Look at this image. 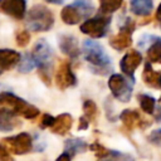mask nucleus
<instances>
[{"label":"nucleus","mask_w":161,"mask_h":161,"mask_svg":"<svg viewBox=\"0 0 161 161\" xmlns=\"http://www.w3.org/2000/svg\"><path fill=\"white\" fill-rule=\"evenodd\" d=\"M82 52L84 54V59L89 64V69L93 73L98 75H107L111 73L112 62L99 43L87 39L83 42Z\"/></svg>","instance_id":"nucleus-1"},{"label":"nucleus","mask_w":161,"mask_h":161,"mask_svg":"<svg viewBox=\"0 0 161 161\" xmlns=\"http://www.w3.org/2000/svg\"><path fill=\"white\" fill-rule=\"evenodd\" d=\"M0 111L33 119L39 114V109L10 92H0Z\"/></svg>","instance_id":"nucleus-2"},{"label":"nucleus","mask_w":161,"mask_h":161,"mask_svg":"<svg viewBox=\"0 0 161 161\" xmlns=\"http://www.w3.org/2000/svg\"><path fill=\"white\" fill-rule=\"evenodd\" d=\"M26 23L31 31H48L54 25V15L44 5H34L28 11Z\"/></svg>","instance_id":"nucleus-3"},{"label":"nucleus","mask_w":161,"mask_h":161,"mask_svg":"<svg viewBox=\"0 0 161 161\" xmlns=\"http://www.w3.org/2000/svg\"><path fill=\"white\" fill-rule=\"evenodd\" d=\"M132 84H133V79L121 74H112L108 79V88L112 96L123 103L131 99L132 89H133Z\"/></svg>","instance_id":"nucleus-4"},{"label":"nucleus","mask_w":161,"mask_h":161,"mask_svg":"<svg viewBox=\"0 0 161 161\" xmlns=\"http://www.w3.org/2000/svg\"><path fill=\"white\" fill-rule=\"evenodd\" d=\"M111 15L107 14H102L99 16H94L91 19H87L84 23L80 24L79 30L87 35H89L91 38H103L106 36V34L109 30V25H111Z\"/></svg>","instance_id":"nucleus-5"},{"label":"nucleus","mask_w":161,"mask_h":161,"mask_svg":"<svg viewBox=\"0 0 161 161\" xmlns=\"http://www.w3.org/2000/svg\"><path fill=\"white\" fill-rule=\"evenodd\" d=\"M136 29V24L132 19H126V21L119 28V31L109 38V45L116 50H123L132 44V33Z\"/></svg>","instance_id":"nucleus-6"},{"label":"nucleus","mask_w":161,"mask_h":161,"mask_svg":"<svg viewBox=\"0 0 161 161\" xmlns=\"http://www.w3.org/2000/svg\"><path fill=\"white\" fill-rule=\"evenodd\" d=\"M3 142L6 143L8 148L14 155H24V153L30 152L33 148V138L26 132H21L15 136L5 137Z\"/></svg>","instance_id":"nucleus-7"},{"label":"nucleus","mask_w":161,"mask_h":161,"mask_svg":"<svg viewBox=\"0 0 161 161\" xmlns=\"http://www.w3.org/2000/svg\"><path fill=\"white\" fill-rule=\"evenodd\" d=\"M31 57L35 62V67L38 68H50L53 52L50 45L45 39H39L31 50Z\"/></svg>","instance_id":"nucleus-8"},{"label":"nucleus","mask_w":161,"mask_h":161,"mask_svg":"<svg viewBox=\"0 0 161 161\" xmlns=\"http://www.w3.org/2000/svg\"><path fill=\"white\" fill-rule=\"evenodd\" d=\"M55 83L59 89H67L77 84V78L68 60H62L55 72Z\"/></svg>","instance_id":"nucleus-9"},{"label":"nucleus","mask_w":161,"mask_h":161,"mask_svg":"<svg viewBox=\"0 0 161 161\" xmlns=\"http://www.w3.org/2000/svg\"><path fill=\"white\" fill-rule=\"evenodd\" d=\"M0 13L14 19H24L26 13V0H0Z\"/></svg>","instance_id":"nucleus-10"},{"label":"nucleus","mask_w":161,"mask_h":161,"mask_svg":"<svg viewBox=\"0 0 161 161\" xmlns=\"http://www.w3.org/2000/svg\"><path fill=\"white\" fill-rule=\"evenodd\" d=\"M142 62V55L140 52L137 50H130L127 52L121 62H119V68L122 70L123 74H126V77L133 79V74H135V70L138 68V65L141 64Z\"/></svg>","instance_id":"nucleus-11"},{"label":"nucleus","mask_w":161,"mask_h":161,"mask_svg":"<svg viewBox=\"0 0 161 161\" xmlns=\"http://www.w3.org/2000/svg\"><path fill=\"white\" fill-rule=\"evenodd\" d=\"M119 118L123 123V126L127 128V130H133L136 127H140V128H145L150 125L148 121L143 119L140 113L135 109H125L121 112L119 114Z\"/></svg>","instance_id":"nucleus-12"},{"label":"nucleus","mask_w":161,"mask_h":161,"mask_svg":"<svg viewBox=\"0 0 161 161\" xmlns=\"http://www.w3.org/2000/svg\"><path fill=\"white\" fill-rule=\"evenodd\" d=\"M58 44H59V49L62 50V53H64L65 55H69L70 58H77L80 54L78 40L73 35H69V34L60 35L58 39Z\"/></svg>","instance_id":"nucleus-13"},{"label":"nucleus","mask_w":161,"mask_h":161,"mask_svg":"<svg viewBox=\"0 0 161 161\" xmlns=\"http://www.w3.org/2000/svg\"><path fill=\"white\" fill-rule=\"evenodd\" d=\"M21 59L20 53L13 49H0V68L3 70H10L19 64Z\"/></svg>","instance_id":"nucleus-14"},{"label":"nucleus","mask_w":161,"mask_h":161,"mask_svg":"<svg viewBox=\"0 0 161 161\" xmlns=\"http://www.w3.org/2000/svg\"><path fill=\"white\" fill-rule=\"evenodd\" d=\"M72 123H73V118L69 113H62L59 116L55 117L53 126L50 127V131L55 135L59 136H64L69 132V130L72 128Z\"/></svg>","instance_id":"nucleus-15"},{"label":"nucleus","mask_w":161,"mask_h":161,"mask_svg":"<svg viewBox=\"0 0 161 161\" xmlns=\"http://www.w3.org/2000/svg\"><path fill=\"white\" fill-rule=\"evenodd\" d=\"M142 80L146 86H148L151 88L161 89V72L160 70H153L150 62H147L143 67Z\"/></svg>","instance_id":"nucleus-16"},{"label":"nucleus","mask_w":161,"mask_h":161,"mask_svg":"<svg viewBox=\"0 0 161 161\" xmlns=\"http://www.w3.org/2000/svg\"><path fill=\"white\" fill-rule=\"evenodd\" d=\"M60 18L62 20L68 24V25H75L78 23H80V20L83 19L79 9L74 5V4H69V5H65L62 11H60Z\"/></svg>","instance_id":"nucleus-17"},{"label":"nucleus","mask_w":161,"mask_h":161,"mask_svg":"<svg viewBox=\"0 0 161 161\" xmlns=\"http://www.w3.org/2000/svg\"><path fill=\"white\" fill-rule=\"evenodd\" d=\"M153 9L152 0H130V10L138 16H147Z\"/></svg>","instance_id":"nucleus-18"},{"label":"nucleus","mask_w":161,"mask_h":161,"mask_svg":"<svg viewBox=\"0 0 161 161\" xmlns=\"http://www.w3.org/2000/svg\"><path fill=\"white\" fill-rule=\"evenodd\" d=\"M18 126H19V121L16 119V116L0 111V131L10 132Z\"/></svg>","instance_id":"nucleus-19"},{"label":"nucleus","mask_w":161,"mask_h":161,"mask_svg":"<svg viewBox=\"0 0 161 161\" xmlns=\"http://www.w3.org/2000/svg\"><path fill=\"white\" fill-rule=\"evenodd\" d=\"M147 59L151 63H160L161 64V39L155 38L147 49Z\"/></svg>","instance_id":"nucleus-20"},{"label":"nucleus","mask_w":161,"mask_h":161,"mask_svg":"<svg viewBox=\"0 0 161 161\" xmlns=\"http://www.w3.org/2000/svg\"><path fill=\"white\" fill-rule=\"evenodd\" d=\"M64 148L69 152H72L73 155L79 153V152H84L88 148V145L86 141L80 140V138H68L64 142Z\"/></svg>","instance_id":"nucleus-21"},{"label":"nucleus","mask_w":161,"mask_h":161,"mask_svg":"<svg viewBox=\"0 0 161 161\" xmlns=\"http://www.w3.org/2000/svg\"><path fill=\"white\" fill-rule=\"evenodd\" d=\"M141 109L147 114H153L156 108V99L150 94H138L137 97Z\"/></svg>","instance_id":"nucleus-22"},{"label":"nucleus","mask_w":161,"mask_h":161,"mask_svg":"<svg viewBox=\"0 0 161 161\" xmlns=\"http://www.w3.org/2000/svg\"><path fill=\"white\" fill-rule=\"evenodd\" d=\"M123 0H99V4H101V13L102 14H111V13H114L116 10H118L122 5Z\"/></svg>","instance_id":"nucleus-23"},{"label":"nucleus","mask_w":161,"mask_h":161,"mask_svg":"<svg viewBox=\"0 0 161 161\" xmlns=\"http://www.w3.org/2000/svg\"><path fill=\"white\" fill-rule=\"evenodd\" d=\"M97 113H98V108L93 101L87 99L83 102V116L88 121H94L97 117Z\"/></svg>","instance_id":"nucleus-24"},{"label":"nucleus","mask_w":161,"mask_h":161,"mask_svg":"<svg viewBox=\"0 0 161 161\" xmlns=\"http://www.w3.org/2000/svg\"><path fill=\"white\" fill-rule=\"evenodd\" d=\"M18 65H19V67H18L19 72H21V73H28V72H30V70L34 69L35 62H34L31 54L26 53V54L21 55V59H20V62H19Z\"/></svg>","instance_id":"nucleus-25"},{"label":"nucleus","mask_w":161,"mask_h":161,"mask_svg":"<svg viewBox=\"0 0 161 161\" xmlns=\"http://www.w3.org/2000/svg\"><path fill=\"white\" fill-rule=\"evenodd\" d=\"M73 4L79 9L83 19L91 16L93 14V11H94V6H93L92 1H89V0H77Z\"/></svg>","instance_id":"nucleus-26"},{"label":"nucleus","mask_w":161,"mask_h":161,"mask_svg":"<svg viewBox=\"0 0 161 161\" xmlns=\"http://www.w3.org/2000/svg\"><path fill=\"white\" fill-rule=\"evenodd\" d=\"M99 161H135V158L130 153H122L118 151H112L108 156L101 158Z\"/></svg>","instance_id":"nucleus-27"},{"label":"nucleus","mask_w":161,"mask_h":161,"mask_svg":"<svg viewBox=\"0 0 161 161\" xmlns=\"http://www.w3.org/2000/svg\"><path fill=\"white\" fill-rule=\"evenodd\" d=\"M89 148H91V150L96 153V156L99 157V158H103V157L108 156V155L112 152L111 150L106 148L104 146H102V145L98 143V142H93V143H91V145H89Z\"/></svg>","instance_id":"nucleus-28"},{"label":"nucleus","mask_w":161,"mask_h":161,"mask_svg":"<svg viewBox=\"0 0 161 161\" xmlns=\"http://www.w3.org/2000/svg\"><path fill=\"white\" fill-rule=\"evenodd\" d=\"M15 42L19 47H25L30 42V33L28 30H18L15 34Z\"/></svg>","instance_id":"nucleus-29"},{"label":"nucleus","mask_w":161,"mask_h":161,"mask_svg":"<svg viewBox=\"0 0 161 161\" xmlns=\"http://www.w3.org/2000/svg\"><path fill=\"white\" fill-rule=\"evenodd\" d=\"M147 140H148V142H150V143H152V145L161 146V128L152 131V132L148 135Z\"/></svg>","instance_id":"nucleus-30"},{"label":"nucleus","mask_w":161,"mask_h":161,"mask_svg":"<svg viewBox=\"0 0 161 161\" xmlns=\"http://www.w3.org/2000/svg\"><path fill=\"white\" fill-rule=\"evenodd\" d=\"M38 75L48 87L50 86V82H52L50 80V68H39Z\"/></svg>","instance_id":"nucleus-31"},{"label":"nucleus","mask_w":161,"mask_h":161,"mask_svg":"<svg viewBox=\"0 0 161 161\" xmlns=\"http://www.w3.org/2000/svg\"><path fill=\"white\" fill-rule=\"evenodd\" d=\"M54 119L55 117H53L52 114H48V113H44L42 116V119H40V128H50L54 123Z\"/></svg>","instance_id":"nucleus-32"},{"label":"nucleus","mask_w":161,"mask_h":161,"mask_svg":"<svg viewBox=\"0 0 161 161\" xmlns=\"http://www.w3.org/2000/svg\"><path fill=\"white\" fill-rule=\"evenodd\" d=\"M0 161H14V158L10 156L9 151L3 143H0Z\"/></svg>","instance_id":"nucleus-33"},{"label":"nucleus","mask_w":161,"mask_h":161,"mask_svg":"<svg viewBox=\"0 0 161 161\" xmlns=\"http://www.w3.org/2000/svg\"><path fill=\"white\" fill-rule=\"evenodd\" d=\"M73 157H74V155H73L72 152L64 150V152H62V153L55 158V161H72Z\"/></svg>","instance_id":"nucleus-34"},{"label":"nucleus","mask_w":161,"mask_h":161,"mask_svg":"<svg viewBox=\"0 0 161 161\" xmlns=\"http://www.w3.org/2000/svg\"><path fill=\"white\" fill-rule=\"evenodd\" d=\"M88 126H89V121L84 117V116H82L80 118H79V126H78V130L80 131H83V130H87L88 128Z\"/></svg>","instance_id":"nucleus-35"},{"label":"nucleus","mask_w":161,"mask_h":161,"mask_svg":"<svg viewBox=\"0 0 161 161\" xmlns=\"http://www.w3.org/2000/svg\"><path fill=\"white\" fill-rule=\"evenodd\" d=\"M156 20H157V23L160 24V28H161V3H160L158 8L156 10Z\"/></svg>","instance_id":"nucleus-36"},{"label":"nucleus","mask_w":161,"mask_h":161,"mask_svg":"<svg viewBox=\"0 0 161 161\" xmlns=\"http://www.w3.org/2000/svg\"><path fill=\"white\" fill-rule=\"evenodd\" d=\"M44 1L48 4H55V5H60L64 3V0H44Z\"/></svg>","instance_id":"nucleus-37"},{"label":"nucleus","mask_w":161,"mask_h":161,"mask_svg":"<svg viewBox=\"0 0 161 161\" xmlns=\"http://www.w3.org/2000/svg\"><path fill=\"white\" fill-rule=\"evenodd\" d=\"M1 73H3V69H1V68H0V75H1Z\"/></svg>","instance_id":"nucleus-38"},{"label":"nucleus","mask_w":161,"mask_h":161,"mask_svg":"<svg viewBox=\"0 0 161 161\" xmlns=\"http://www.w3.org/2000/svg\"><path fill=\"white\" fill-rule=\"evenodd\" d=\"M160 104H161V98H160ZM160 108H161V106H160Z\"/></svg>","instance_id":"nucleus-39"}]
</instances>
